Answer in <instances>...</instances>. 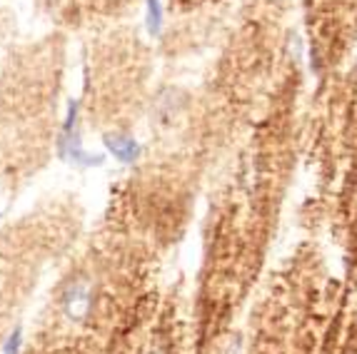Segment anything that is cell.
I'll list each match as a JSON object with an SVG mask.
<instances>
[{
  "mask_svg": "<svg viewBox=\"0 0 357 354\" xmlns=\"http://www.w3.org/2000/svg\"><path fill=\"white\" fill-rule=\"evenodd\" d=\"M55 153L63 162H70L77 170H93V167L105 165V155L90 153L83 145V137H80V128L75 130H60L58 140H55Z\"/></svg>",
  "mask_w": 357,
  "mask_h": 354,
  "instance_id": "1",
  "label": "cell"
},
{
  "mask_svg": "<svg viewBox=\"0 0 357 354\" xmlns=\"http://www.w3.org/2000/svg\"><path fill=\"white\" fill-rule=\"evenodd\" d=\"M93 307V287L85 277H75L66 284L63 295H60V312L63 317L70 319L73 325H83L90 317Z\"/></svg>",
  "mask_w": 357,
  "mask_h": 354,
  "instance_id": "2",
  "label": "cell"
},
{
  "mask_svg": "<svg viewBox=\"0 0 357 354\" xmlns=\"http://www.w3.org/2000/svg\"><path fill=\"white\" fill-rule=\"evenodd\" d=\"M102 145H105L107 155L118 160V162H123V165H132L143 155L140 142L130 135H123V132H107V135H102Z\"/></svg>",
  "mask_w": 357,
  "mask_h": 354,
  "instance_id": "3",
  "label": "cell"
},
{
  "mask_svg": "<svg viewBox=\"0 0 357 354\" xmlns=\"http://www.w3.org/2000/svg\"><path fill=\"white\" fill-rule=\"evenodd\" d=\"M145 23H148V33L158 38L162 33V6L160 0H145Z\"/></svg>",
  "mask_w": 357,
  "mask_h": 354,
  "instance_id": "4",
  "label": "cell"
},
{
  "mask_svg": "<svg viewBox=\"0 0 357 354\" xmlns=\"http://www.w3.org/2000/svg\"><path fill=\"white\" fill-rule=\"evenodd\" d=\"M0 352L3 354H20L23 352V327H15V330L6 337V342H3Z\"/></svg>",
  "mask_w": 357,
  "mask_h": 354,
  "instance_id": "5",
  "label": "cell"
},
{
  "mask_svg": "<svg viewBox=\"0 0 357 354\" xmlns=\"http://www.w3.org/2000/svg\"><path fill=\"white\" fill-rule=\"evenodd\" d=\"M0 222H3V213H0Z\"/></svg>",
  "mask_w": 357,
  "mask_h": 354,
  "instance_id": "6",
  "label": "cell"
}]
</instances>
